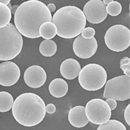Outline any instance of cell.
<instances>
[{
  "instance_id": "1",
  "label": "cell",
  "mask_w": 130,
  "mask_h": 130,
  "mask_svg": "<svg viewBox=\"0 0 130 130\" xmlns=\"http://www.w3.org/2000/svg\"><path fill=\"white\" fill-rule=\"evenodd\" d=\"M14 25L18 32L29 39L40 37L39 28L44 22H52L47 6L39 0H29L19 5L14 13Z\"/></svg>"
},
{
  "instance_id": "2",
  "label": "cell",
  "mask_w": 130,
  "mask_h": 130,
  "mask_svg": "<svg viewBox=\"0 0 130 130\" xmlns=\"http://www.w3.org/2000/svg\"><path fill=\"white\" fill-rule=\"evenodd\" d=\"M12 112L17 122L25 127H32L44 120L46 113V105L39 95L25 92L14 101Z\"/></svg>"
},
{
  "instance_id": "3",
  "label": "cell",
  "mask_w": 130,
  "mask_h": 130,
  "mask_svg": "<svg viewBox=\"0 0 130 130\" xmlns=\"http://www.w3.org/2000/svg\"><path fill=\"white\" fill-rule=\"evenodd\" d=\"M52 21L56 26L57 35L66 39L79 35L87 24L83 11L75 6L60 8L54 14Z\"/></svg>"
},
{
  "instance_id": "4",
  "label": "cell",
  "mask_w": 130,
  "mask_h": 130,
  "mask_svg": "<svg viewBox=\"0 0 130 130\" xmlns=\"http://www.w3.org/2000/svg\"><path fill=\"white\" fill-rule=\"evenodd\" d=\"M23 44L22 36L13 24L0 28V61L14 59L22 50Z\"/></svg>"
},
{
  "instance_id": "5",
  "label": "cell",
  "mask_w": 130,
  "mask_h": 130,
  "mask_svg": "<svg viewBox=\"0 0 130 130\" xmlns=\"http://www.w3.org/2000/svg\"><path fill=\"white\" fill-rule=\"evenodd\" d=\"M107 74L105 68L98 64L86 65L78 75L80 85L88 91H96L102 89L107 81Z\"/></svg>"
},
{
  "instance_id": "6",
  "label": "cell",
  "mask_w": 130,
  "mask_h": 130,
  "mask_svg": "<svg viewBox=\"0 0 130 130\" xmlns=\"http://www.w3.org/2000/svg\"><path fill=\"white\" fill-rule=\"evenodd\" d=\"M107 47L111 51L120 52L130 46V31L123 25H115L108 29L104 36Z\"/></svg>"
},
{
  "instance_id": "7",
  "label": "cell",
  "mask_w": 130,
  "mask_h": 130,
  "mask_svg": "<svg viewBox=\"0 0 130 130\" xmlns=\"http://www.w3.org/2000/svg\"><path fill=\"white\" fill-rule=\"evenodd\" d=\"M104 98L125 101L130 98V78L126 75H119L105 83Z\"/></svg>"
},
{
  "instance_id": "8",
  "label": "cell",
  "mask_w": 130,
  "mask_h": 130,
  "mask_svg": "<svg viewBox=\"0 0 130 130\" xmlns=\"http://www.w3.org/2000/svg\"><path fill=\"white\" fill-rule=\"evenodd\" d=\"M85 114L89 121L94 124L100 125L110 120L111 110L105 101L95 98L87 104Z\"/></svg>"
},
{
  "instance_id": "9",
  "label": "cell",
  "mask_w": 130,
  "mask_h": 130,
  "mask_svg": "<svg viewBox=\"0 0 130 130\" xmlns=\"http://www.w3.org/2000/svg\"><path fill=\"white\" fill-rule=\"evenodd\" d=\"M83 12L86 20L91 24H98L107 18L106 5L102 0H90L83 7Z\"/></svg>"
},
{
  "instance_id": "10",
  "label": "cell",
  "mask_w": 130,
  "mask_h": 130,
  "mask_svg": "<svg viewBox=\"0 0 130 130\" xmlns=\"http://www.w3.org/2000/svg\"><path fill=\"white\" fill-rule=\"evenodd\" d=\"M98 50V42L94 37L86 39L77 36L73 43V50L75 55L81 59H89L94 55Z\"/></svg>"
},
{
  "instance_id": "11",
  "label": "cell",
  "mask_w": 130,
  "mask_h": 130,
  "mask_svg": "<svg viewBox=\"0 0 130 130\" xmlns=\"http://www.w3.org/2000/svg\"><path fill=\"white\" fill-rule=\"evenodd\" d=\"M20 77V69L16 63L5 61L0 63V85L11 87L16 84Z\"/></svg>"
},
{
  "instance_id": "12",
  "label": "cell",
  "mask_w": 130,
  "mask_h": 130,
  "mask_svg": "<svg viewBox=\"0 0 130 130\" xmlns=\"http://www.w3.org/2000/svg\"><path fill=\"white\" fill-rule=\"evenodd\" d=\"M47 75L44 69L39 65H32L25 70L24 79L29 87L37 89L46 83Z\"/></svg>"
},
{
  "instance_id": "13",
  "label": "cell",
  "mask_w": 130,
  "mask_h": 130,
  "mask_svg": "<svg viewBox=\"0 0 130 130\" xmlns=\"http://www.w3.org/2000/svg\"><path fill=\"white\" fill-rule=\"evenodd\" d=\"M68 118L70 124L77 128L85 127L89 122L86 116L85 107L80 105L74 107L70 110Z\"/></svg>"
},
{
  "instance_id": "14",
  "label": "cell",
  "mask_w": 130,
  "mask_h": 130,
  "mask_svg": "<svg viewBox=\"0 0 130 130\" xmlns=\"http://www.w3.org/2000/svg\"><path fill=\"white\" fill-rule=\"evenodd\" d=\"M81 70L79 62L74 59H67L61 63L60 72L64 78L67 79H74L78 76Z\"/></svg>"
},
{
  "instance_id": "15",
  "label": "cell",
  "mask_w": 130,
  "mask_h": 130,
  "mask_svg": "<svg viewBox=\"0 0 130 130\" xmlns=\"http://www.w3.org/2000/svg\"><path fill=\"white\" fill-rule=\"evenodd\" d=\"M49 92L55 98H62L67 94L68 90V83L61 78L54 79L49 85Z\"/></svg>"
},
{
  "instance_id": "16",
  "label": "cell",
  "mask_w": 130,
  "mask_h": 130,
  "mask_svg": "<svg viewBox=\"0 0 130 130\" xmlns=\"http://www.w3.org/2000/svg\"><path fill=\"white\" fill-rule=\"evenodd\" d=\"M40 37L46 40H51L57 35L56 26L52 22L43 23L39 28Z\"/></svg>"
},
{
  "instance_id": "17",
  "label": "cell",
  "mask_w": 130,
  "mask_h": 130,
  "mask_svg": "<svg viewBox=\"0 0 130 130\" xmlns=\"http://www.w3.org/2000/svg\"><path fill=\"white\" fill-rule=\"evenodd\" d=\"M57 46L56 43L52 40L45 39L40 43L39 52L43 56L52 57L56 53Z\"/></svg>"
},
{
  "instance_id": "18",
  "label": "cell",
  "mask_w": 130,
  "mask_h": 130,
  "mask_svg": "<svg viewBox=\"0 0 130 130\" xmlns=\"http://www.w3.org/2000/svg\"><path fill=\"white\" fill-rule=\"evenodd\" d=\"M13 103V97L9 92H0V112H5L10 111Z\"/></svg>"
},
{
  "instance_id": "19",
  "label": "cell",
  "mask_w": 130,
  "mask_h": 130,
  "mask_svg": "<svg viewBox=\"0 0 130 130\" xmlns=\"http://www.w3.org/2000/svg\"><path fill=\"white\" fill-rule=\"evenodd\" d=\"M12 17L10 9L2 3H0V28L4 27L10 23Z\"/></svg>"
},
{
  "instance_id": "20",
  "label": "cell",
  "mask_w": 130,
  "mask_h": 130,
  "mask_svg": "<svg viewBox=\"0 0 130 130\" xmlns=\"http://www.w3.org/2000/svg\"><path fill=\"white\" fill-rule=\"evenodd\" d=\"M97 130H127V129L121 122L117 120H109L100 124Z\"/></svg>"
},
{
  "instance_id": "21",
  "label": "cell",
  "mask_w": 130,
  "mask_h": 130,
  "mask_svg": "<svg viewBox=\"0 0 130 130\" xmlns=\"http://www.w3.org/2000/svg\"><path fill=\"white\" fill-rule=\"evenodd\" d=\"M122 9V5L119 2L113 1L107 5L106 11L111 16H116L121 13Z\"/></svg>"
},
{
  "instance_id": "22",
  "label": "cell",
  "mask_w": 130,
  "mask_h": 130,
  "mask_svg": "<svg viewBox=\"0 0 130 130\" xmlns=\"http://www.w3.org/2000/svg\"><path fill=\"white\" fill-rule=\"evenodd\" d=\"M81 33L83 38L86 39H90L94 37L95 34H96V31H95L94 29L89 27H86V28L83 29Z\"/></svg>"
},
{
  "instance_id": "23",
  "label": "cell",
  "mask_w": 130,
  "mask_h": 130,
  "mask_svg": "<svg viewBox=\"0 0 130 130\" xmlns=\"http://www.w3.org/2000/svg\"><path fill=\"white\" fill-rule=\"evenodd\" d=\"M124 118L128 126H130V104H128L124 111Z\"/></svg>"
},
{
  "instance_id": "24",
  "label": "cell",
  "mask_w": 130,
  "mask_h": 130,
  "mask_svg": "<svg viewBox=\"0 0 130 130\" xmlns=\"http://www.w3.org/2000/svg\"><path fill=\"white\" fill-rule=\"evenodd\" d=\"M106 103L108 104V105L109 106L111 110L115 109L117 107V100L112 99V98H107L106 99Z\"/></svg>"
},
{
  "instance_id": "25",
  "label": "cell",
  "mask_w": 130,
  "mask_h": 130,
  "mask_svg": "<svg viewBox=\"0 0 130 130\" xmlns=\"http://www.w3.org/2000/svg\"><path fill=\"white\" fill-rule=\"evenodd\" d=\"M120 68L124 72L125 75L127 76V77H129L130 76V63L126 64L121 65L120 67Z\"/></svg>"
},
{
  "instance_id": "26",
  "label": "cell",
  "mask_w": 130,
  "mask_h": 130,
  "mask_svg": "<svg viewBox=\"0 0 130 130\" xmlns=\"http://www.w3.org/2000/svg\"><path fill=\"white\" fill-rule=\"evenodd\" d=\"M56 111V107L54 104H49L46 106V112L49 114H53Z\"/></svg>"
},
{
  "instance_id": "27",
  "label": "cell",
  "mask_w": 130,
  "mask_h": 130,
  "mask_svg": "<svg viewBox=\"0 0 130 130\" xmlns=\"http://www.w3.org/2000/svg\"><path fill=\"white\" fill-rule=\"evenodd\" d=\"M130 63V59L129 57H123L122 59L120 60V66L121 65L126 64Z\"/></svg>"
},
{
  "instance_id": "28",
  "label": "cell",
  "mask_w": 130,
  "mask_h": 130,
  "mask_svg": "<svg viewBox=\"0 0 130 130\" xmlns=\"http://www.w3.org/2000/svg\"><path fill=\"white\" fill-rule=\"evenodd\" d=\"M47 7L49 9V10L50 11V12H55V9H56V6L53 3H50V4H48L47 5Z\"/></svg>"
},
{
  "instance_id": "29",
  "label": "cell",
  "mask_w": 130,
  "mask_h": 130,
  "mask_svg": "<svg viewBox=\"0 0 130 130\" xmlns=\"http://www.w3.org/2000/svg\"><path fill=\"white\" fill-rule=\"evenodd\" d=\"M18 5H13V6H12V8H11V13L13 14H14L15 12H16V10H17V9H18Z\"/></svg>"
},
{
  "instance_id": "30",
  "label": "cell",
  "mask_w": 130,
  "mask_h": 130,
  "mask_svg": "<svg viewBox=\"0 0 130 130\" xmlns=\"http://www.w3.org/2000/svg\"><path fill=\"white\" fill-rule=\"evenodd\" d=\"M11 0H0V3H2L5 5H7L8 3H10Z\"/></svg>"
},
{
  "instance_id": "31",
  "label": "cell",
  "mask_w": 130,
  "mask_h": 130,
  "mask_svg": "<svg viewBox=\"0 0 130 130\" xmlns=\"http://www.w3.org/2000/svg\"><path fill=\"white\" fill-rule=\"evenodd\" d=\"M113 1L114 0H103V3L106 5H108L109 3H111V2H113Z\"/></svg>"
},
{
  "instance_id": "32",
  "label": "cell",
  "mask_w": 130,
  "mask_h": 130,
  "mask_svg": "<svg viewBox=\"0 0 130 130\" xmlns=\"http://www.w3.org/2000/svg\"><path fill=\"white\" fill-rule=\"evenodd\" d=\"M7 6L9 8V9H10V10H11V8H12V6H11V5H10V3H8L7 5Z\"/></svg>"
}]
</instances>
